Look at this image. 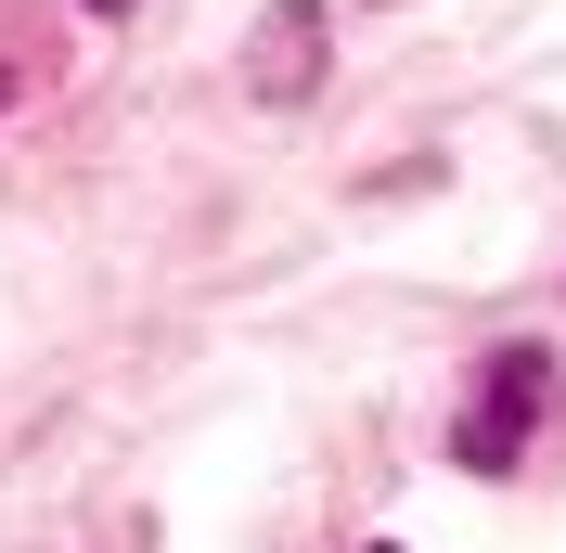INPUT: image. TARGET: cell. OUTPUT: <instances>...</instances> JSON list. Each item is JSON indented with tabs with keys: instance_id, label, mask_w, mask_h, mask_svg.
I'll list each match as a JSON object with an SVG mask.
<instances>
[{
	"instance_id": "1",
	"label": "cell",
	"mask_w": 566,
	"mask_h": 553,
	"mask_svg": "<svg viewBox=\"0 0 566 553\" xmlns=\"http://www.w3.org/2000/svg\"><path fill=\"white\" fill-rule=\"evenodd\" d=\"M541 413H554V347H490V374H476V399H463L451 463H463V477H515Z\"/></svg>"
},
{
	"instance_id": "2",
	"label": "cell",
	"mask_w": 566,
	"mask_h": 553,
	"mask_svg": "<svg viewBox=\"0 0 566 553\" xmlns=\"http://www.w3.org/2000/svg\"><path fill=\"white\" fill-rule=\"evenodd\" d=\"M310 77H322V0H283L271 52H258V91H271V104H310Z\"/></svg>"
},
{
	"instance_id": "3",
	"label": "cell",
	"mask_w": 566,
	"mask_h": 553,
	"mask_svg": "<svg viewBox=\"0 0 566 553\" xmlns=\"http://www.w3.org/2000/svg\"><path fill=\"white\" fill-rule=\"evenodd\" d=\"M77 13H129V0H77Z\"/></svg>"
},
{
	"instance_id": "4",
	"label": "cell",
	"mask_w": 566,
	"mask_h": 553,
	"mask_svg": "<svg viewBox=\"0 0 566 553\" xmlns=\"http://www.w3.org/2000/svg\"><path fill=\"white\" fill-rule=\"evenodd\" d=\"M0 104H13V77H0Z\"/></svg>"
}]
</instances>
